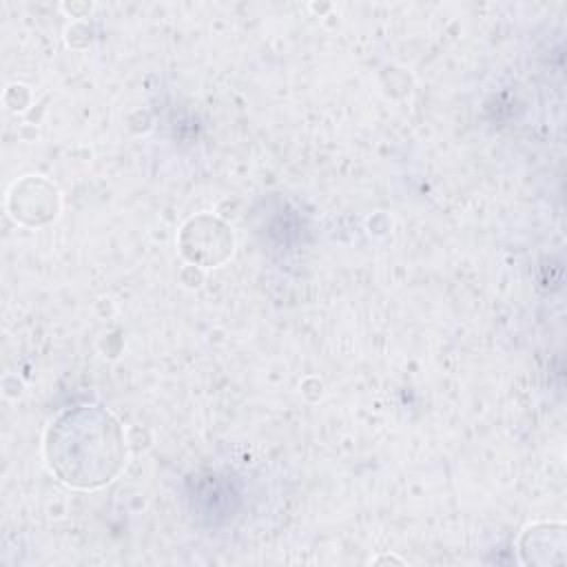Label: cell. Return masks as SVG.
I'll return each mask as SVG.
<instances>
[{
  "label": "cell",
  "instance_id": "1",
  "mask_svg": "<svg viewBox=\"0 0 567 567\" xmlns=\"http://www.w3.org/2000/svg\"><path fill=\"white\" fill-rule=\"evenodd\" d=\"M44 447L51 470L75 487L109 483L126 456L117 421L95 408L62 414L51 423Z\"/></svg>",
  "mask_w": 567,
  "mask_h": 567
},
{
  "label": "cell",
  "instance_id": "2",
  "mask_svg": "<svg viewBox=\"0 0 567 567\" xmlns=\"http://www.w3.org/2000/svg\"><path fill=\"white\" fill-rule=\"evenodd\" d=\"M182 252L197 264L217 266L233 252V235L210 217L190 219L182 233Z\"/></svg>",
  "mask_w": 567,
  "mask_h": 567
}]
</instances>
